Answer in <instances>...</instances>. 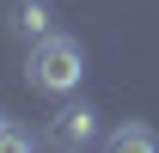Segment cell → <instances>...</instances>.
<instances>
[{
  "label": "cell",
  "mask_w": 159,
  "mask_h": 153,
  "mask_svg": "<svg viewBox=\"0 0 159 153\" xmlns=\"http://www.w3.org/2000/svg\"><path fill=\"white\" fill-rule=\"evenodd\" d=\"M25 74H31L37 92H55V98H61V92H74L80 80H86V49H80L74 37H55V31H49V37H37Z\"/></svg>",
  "instance_id": "obj_1"
},
{
  "label": "cell",
  "mask_w": 159,
  "mask_h": 153,
  "mask_svg": "<svg viewBox=\"0 0 159 153\" xmlns=\"http://www.w3.org/2000/svg\"><path fill=\"white\" fill-rule=\"evenodd\" d=\"M98 135V110L92 104H61L55 123H49V141H61V147H86Z\"/></svg>",
  "instance_id": "obj_2"
},
{
  "label": "cell",
  "mask_w": 159,
  "mask_h": 153,
  "mask_svg": "<svg viewBox=\"0 0 159 153\" xmlns=\"http://www.w3.org/2000/svg\"><path fill=\"white\" fill-rule=\"evenodd\" d=\"M110 147H116V153H153L159 135L147 129V123H122V129H110Z\"/></svg>",
  "instance_id": "obj_3"
},
{
  "label": "cell",
  "mask_w": 159,
  "mask_h": 153,
  "mask_svg": "<svg viewBox=\"0 0 159 153\" xmlns=\"http://www.w3.org/2000/svg\"><path fill=\"white\" fill-rule=\"evenodd\" d=\"M12 25H19V31H25L31 43H37V37H49V0H19Z\"/></svg>",
  "instance_id": "obj_4"
},
{
  "label": "cell",
  "mask_w": 159,
  "mask_h": 153,
  "mask_svg": "<svg viewBox=\"0 0 159 153\" xmlns=\"http://www.w3.org/2000/svg\"><path fill=\"white\" fill-rule=\"evenodd\" d=\"M0 147H6V153H25V147H31V135H25L19 123H6V135H0Z\"/></svg>",
  "instance_id": "obj_5"
},
{
  "label": "cell",
  "mask_w": 159,
  "mask_h": 153,
  "mask_svg": "<svg viewBox=\"0 0 159 153\" xmlns=\"http://www.w3.org/2000/svg\"><path fill=\"white\" fill-rule=\"evenodd\" d=\"M0 135H6V110H0Z\"/></svg>",
  "instance_id": "obj_6"
}]
</instances>
